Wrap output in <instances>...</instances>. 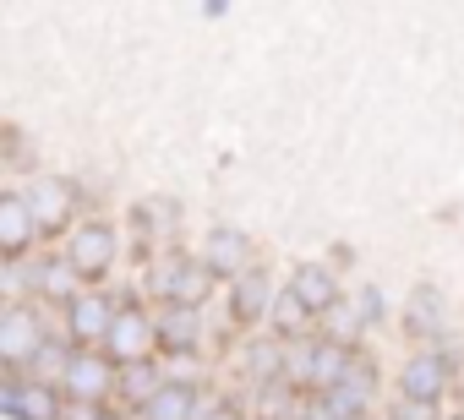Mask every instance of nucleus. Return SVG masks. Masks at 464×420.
<instances>
[{"mask_svg": "<svg viewBox=\"0 0 464 420\" xmlns=\"http://www.w3.org/2000/svg\"><path fill=\"white\" fill-rule=\"evenodd\" d=\"M39 349H44L39 317L28 306H12L6 317H0V360H6V366H28V360H39Z\"/></svg>", "mask_w": 464, "mask_h": 420, "instance_id": "f257e3e1", "label": "nucleus"}, {"mask_svg": "<svg viewBox=\"0 0 464 420\" xmlns=\"http://www.w3.org/2000/svg\"><path fill=\"white\" fill-rule=\"evenodd\" d=\"M110 355L115 360H126V366H142V355L153 349V322L137 311V306H126V311H115V322H110Z\"/></svg>", "mask_w": 464, "mask_h": 420, "instance_id": "f03ea898", "label": "nucleus"}, {"mask_svg": "<svg viewBox=\"0 0 464 420\" xmlns=\"http://www.w3.org/2000/svg\"><path fill=\"white\" fill-rule=\"evenodd\" d=\"M153 284H159L164 301H175V306L191 311V306L208 295V268H202V262H186V257H169L164 273H153Z\"/></svg>", "mask_w": 464, "mask_h": 420, "instance_id": "7ed1b4c3", "label": "nucleus"}, {"mask_svg": "<svg viewBox=\"0 0 464 420\" xmlns=\"http://www.w3.org/2000/svg\"><path fill=\"white\" fill-rule=\"evenodd\" d=\"M110 257H115V230H104V224H82L77 235H72V268L77 273H104L110 268Z\"/></svg>", "mask_w": 464, "mask_h": 420, "instance_id": "20e7f679", "label": "nucleus"}, {"mask_svg": "<svg viewBox=\"0 0 464 420\" xmlns=\"http://www.w3.org/2000/svg\"><path fill=\"white\" fill-rule=\"evenodd\" d=\"M399 387H404L410 404H431V398L448 387V360H442V355H415V360L404 366Z\"/></svg>", "mask_w": 464, "mask_h": 420, "instance_id": "39448f33", "label": "nucleus"}, {"mask_svg": "<svg viewBox=\"0 0 464 420\" xmlns=\"http://www.w3.org/2000/svg\"><path fill=\"white\" fill-rule=\"evenodd\" d=\"M28 241H34V207H28V196H0V252L17 257V252H28Z\"/></svg>", "mask_w": 464, "mask_h": 420, "instance_id": "423d86ee", "label": "nucleus"}, {"mask_svg": "<svg viewBox=\"0 0 464 420\" xmlns=\"http://www.w3.org/2000/svg\"><path fill=\"white\" fill-rule=\"evenodd\" d=\"M290 295H295L306 311H334V306H339V284H334V273H328V268H317V262L295 268V284H290Z\"/></svg>", "mask_w": 464, "mask_h": 420, "instance_id": "0eeeda50", "label": "nucleus"}, {"mask_svg": "<svg viewBox=\"0 0 464 420\" xmlns=\"http://www.w3.org/2000/svg\"><path fill=\"white\" fill-rule=\"evenodd\" d=\"M110 382H115V371H110V360H99V355H77V360L66 366V387H72V398H82V404L104 398Z\"/></svg>", "mask_w": 464, "mask_h": 420, "instance_id": "6e6552de", "label": "nucleus"}, {"mask_svg": "<svg viewBox=\"0 0 464 420\" xmlns=\"http://www.w3.org/2000/svg\"><path fill=\"white\" fill-rule=\"evenodd\" d=\"M28 207H34L44 224H61V219L72 214V186L55 180V175H39V180L28 186Z\"/></svg>", "mask_w": 464, "mask_h": 420, "instance_id": "1a4fd4ad", "label": "nucleus"}, {"mask_svg": "<svg viewBox=\"0 0 464 420\" xmlns=\"http://www.w3.org/2000/svg\"><path fill=\"white\" fill-rule=\"evenodd\" d=\"M110 322H115V306H110L104 295L72 301V333H77V339H99V333H110Z\"/></svg>", "mask_w": 464, "mask_h": 420, "instance_id": "9d476101", "label": "nucleus"}, {"mask_svg": "<svg viewBox=\"0 0 464 420\" xmlns=\"http://www.w3.org/2000/svg\"><path fill=\"white\" fill-rule=\"evenodd\" d=\"M246 262V235L241 230H218L208 241V273H241Z\"/></svg>", "mask_w": 464, "mask_h": 420, "instance_id": "9b49d317", "label": "nucleus"}, {"mask_svg": "<svg viewBox=\"0 0 464 420\" xmlns=\"http://www.w3.org/2000/svg\"><path fill=\"white\" fill-rule=\"evenodd\" d=\"M344 371H350V349L344 344H317L312 349V382L317 387H339Z\"/></svg>", "mask_w": 464, "mask_h": 420, "instance_id": "f8f14e48", "label": "nucleus"}, {"mask_svg": "<svg viewBox=\"0 0 464 420\" xmlns=\"http://www.w3.org/2000/svg\"><path fill=\"white\" fill-rule=\"evenodd\" d=\"M148 420H191V387L186 382H164L148 398Z\"/></svg>", "mask_w": 464, "mask_h": 420, "instance_id": "ddd939ff", "label": "nucleus"}, {"mask_svg": "<svg viewBox=\"0 0 464 420\" xmlns=\"http://www.w3.org/2000/svg\"><path fill=\"white\" fill-rule=\"evenodd\" d=\"M268 295H274L268 290V273H241V284H236V317H246V322L263 317L268 311Z\"/></svg>", "mask_w": 464, "mask_h": 420, "instance_id": "4468645a", "label": "nucleus"}, {"mask_svg": "<svg viewBox=\"0 0 464 420\" xmlns=\"http://www.w3.org/2000/svg\"><path fill=\"white\" fill-rule=\"evenodd\" d=\"M437 322H442V301H437V290H415V301H410V328L415 333H437Z\"/></svg>", "mask_w": 464, "mask_h": 420, "instance_id": "2eb2a0df", "label": "nucleus"}, {"mask_svg": "<svg viewBox=\"0 0 464 420\" xmlns=\"http://www.w3.org/2000/svg\"><path fill=\"white\" fill-rule=\"evenodd\" d=\"M17 415H28V420H61V404H55L50 387H23L17 393Z\"/></svg>", "mask_w": 464, "mask_h": 420, "instance_id": "dca6fc26", "label": "nucleus"}, {"mask_svg": "<svg viewBox=\"0 0 464 420\" xmlns=\"http://www.w3.org/2000/svg\"><path fill=\"white\" fill-rule=\"evenodd\" d=\"M164 339H169V349H191V339H197V317L186 311V306H175L169 317H164V328H159Z\"/></svg>", "mask_w": 464, "mask_h": 420, "instance_id": "f3484780", "label": "nucleus"}, {"mask_svg": "<svg viewBox=\"0 0 464 420\" xmlns=\"http://www.w3.org/2000/svg\"><path fill=\"white\" fill-rule=\"evenodd\" d=\"M72 273H77V268H72L66 257H55V262L44 268V295H50V301H66V306H72Z\"/></svg>", "mask_w": 464, "mask_h": 420, "instance_id": "a211bd4d", "label": "nucleus"}, {"mask_svg": "<svg viewBox=\"0 0 464 420\" xmlns=\"http://www.w3.org/2000/svg\"><path fill=\"white\" fill-rule=\"evenodd\" d=\"M361 322H366V317H361V311H355L350 301H339V306L328 311V328H334V344H344V339H355V333H361Z\"/></svg>", "mask_w": 464, "mask_h": 420, "instance_id": "6ab92c4d", "label": "nucleus"}, {"mask_svg": "<svg viewBox=\"0 0 464 420\" xmlns=\"http://www.w3.org/2000/svg\"><path fill=\"white\" fill-rule=\"evenodd\" d=\"M361 409H366V393H355V387H344V382L328 393V415H334V420H350V415H361Z\"/></svg>", "mask_w": 464, "mask_h": 420, "instance_id": "aec40b11", "label": "nucleus"}, {"mask_svg": "<svg viewBox=\"0 0 464 420\" xmlns=\"http://www.w3.org/2000/svg\"><path fill=\"white\" fill-rule=\"evenodd\" d=\"M274 322H279V333H295V328L306 322V306H301L295 295H279V306H274Z\"/></svg>", "mask_w": 464, "mask_h": 420, "instance_id": "412c9836", "label": "nucleus"}, {"mask_svg": "<svg viewBox=\"0 0 464 420\" xmlns=\"http://www.w3.org/2000/svg\"><path fill=\"white\" fill-rule=\"evenodd\" d=\"M153 393H159L153 371H148V366H131V371H126V398H153Z\"/></svg>", "mask_w": 464, "mask_h": 420, "instance_id": "4be33fe9", "label": "nucleus"}, {"mask_svg": "<svg viewBox=\"0 0 464 420\" xmlns=\"http://www.w3.org/2000/svg\"><path fill=\"white\" fill-rule=\"evenodd\" d=\"M252 371H257V377H279V349H274V344H257V349H252Z\"/></svg>", "mask_w": 464, "mask_h": 420, "instance_id": "5701e85b", "label": "nucleus"}, {"mask_svg": "<svg viewBox=\"0 0 464 420\" xmlns=\"http://www.w3.org/2000/svg\"><path fill=\"white\" fill-rule=\"evenodd\" d=\"M377 311H382V295H377V290H366V295H361V317H366V322H372V317H377Z\"/></svg>", "mask_w": 464, "mask_h": 420, "instance_id": "b1692460", "label": "nucleus"}, {"mask_svg": "<svg viewBox=\"0 0 464 420\" xmlns=\"http://www.w3.org/2000/svg\"><path fill=\"white\" fill-rule=\"evenodd\" d=\"M285 409H290L285 393H263V415H285Z\"/></svg>", "mask_w": 464, "mask_h": 420, "instance_id": "393cba45", "label": "nucleus"}, {"mask_svg": "<svg viewBox=\"0 0 464 420\" xmlns=\"http://www.w3.org/2000/svg\"><path fill=\"white\" fill-rule=\"evenodd\" d=\"M202 420H241L236 409H213V415H202Z\"/></svg>", "mask_w": 464, "mask_h": 420, "instance_id": "a878e982", "label": "nucleus"}, {"mask_svg": "<svg viewBox=\"0 0 464 420\" xmlns=\"http://www.w3.org/2000/svg\"><path fill=\"white\" fill-rule=\"evenodd\" d=\"M306 420H334V415H328V409H312V415H306Z\"/></svg>", "mask_w": 464, "mask_h": 420, "instance_id": "bb28decb", "label": "nucleus"}, {"mask_svg": "<svg viewBox=\"0 0 464 420\" xmlns=\"http://www.w3.org/2000/svg\"><path fill=\"white\" fill-rule=\"evenodd\" d=\"M459 420H464V415H459Z\"/></svg>", "mask_w": 464, "mask_h": 420, "instance_id": "cd10ccee", "label": "nucleus"}]
</instances>
